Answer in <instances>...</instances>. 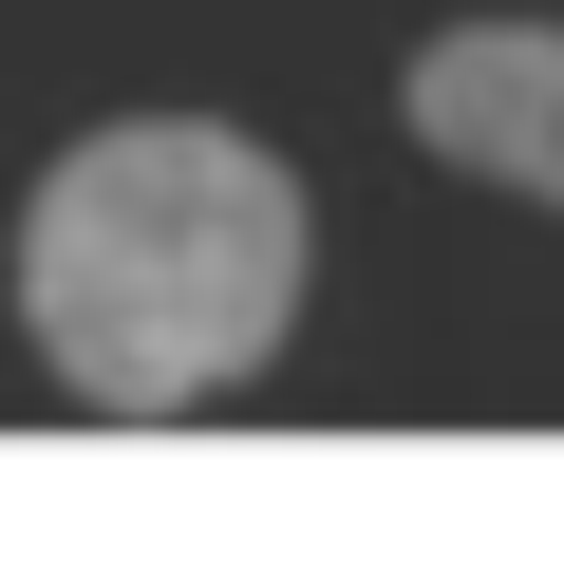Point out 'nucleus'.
<instances>
[{
	"mask_svg": "<svg viewBox=\"0 0 564 564\" xmlns=\"http://www.w3.org/2000/svg\"><path fill=\"white\" fill-rule=\"evenodd\" d=\"M302 321V170L207 132V113H113L39 170L20 207V339L95 414H207L226 377Z\"/></svg>",
	"mask_w": 564,
	"mask_h": 564,
	"instance_id": "nucleus-1",
	"label": "nucleus"
},
{
	"mask_svg": "<svg viewBox=\"0 0 564 564\" xmlns=\"http://www.w3.org/2000/svg\"><path fill=\"white\" fill-rule=\"evenodd\" d=\"M414 132H433L452 170L564 207V39H545V20H452V39L414 57Z\"/></svg>",
	"mask_w": 564,
	"mask_h": 564,
	"instance_id": "nucleus-2",
	"label": "nucleus"
}]
</instances>
